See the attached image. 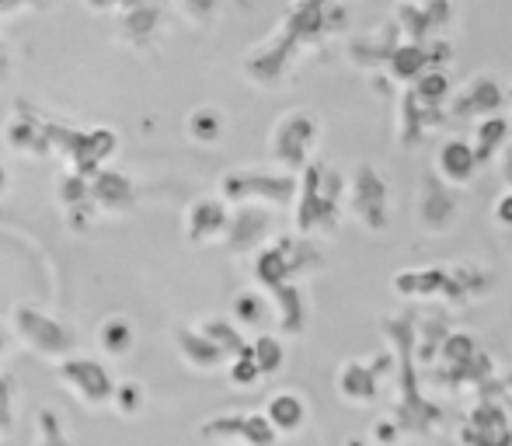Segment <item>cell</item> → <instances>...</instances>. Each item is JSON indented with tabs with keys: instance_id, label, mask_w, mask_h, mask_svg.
Here are the masks:
<instances>
[{
	"instance_id": "6da1fadb",
	"label": "cell",
	"mask_w": 512,
	"mask_h": 446,
	"mask_svg": "<svg viewBox=\"0 0 512 446\" xmlns=\"http://www.w3.org/2000/svg\"><path fill=\"white\" fill-rule=\"evenodd\" d=\"M321 136V122L310 109L283 112L269 129V157L283 175H297L310 164V154Z\"/></svg>"
},
{
	"instance_id": "7a4b0ae2",
	"label": "cell",
	"mask_w": 512,
	"mask_h": 446,
	"mask_svg": "<svg viewBox=\"0 0 512 446\" xmlns=\"http://www.w3.org/2000/svg\"><path fill=\"white\" fill-rule=\"evenodd\" d=\"M509 105V88L499 74L492 70H478L464 81V88L450 91L446 98V119H464V122H478L488 115H502Z\"/></svg>"
},
{
	"instance_id": "3957f363",
	"label": "cell",
	"mask_w": 512,
	"mask_h": 446,
	"mask_svg": "<svg viewBox=\"0 0 512 446\" xmlns=\"http://www.w3.org/2000/svg\"><path fill=\"white\" fill-rule=\"evenodd\" d=\"M345 196H349V210L356 213L366 227H387V182L377 175V168L359 161L356 168L345 175Z\"/></svg>"
},
{
	"instance_id": "277c9868",
	"label": "cell",
	"mask_w": 512,
	"mask_h": 446,
	"mask_svg": "<svg viewBox=\"0 0 512 446\" xmlns=\"http://www.w3.org/2000/svg\"><path fill=\"white\" fill-rule=\"evenodd\" d=\"M443 122H446V109L422 105L411 95V88L398 91V98H394V143H398V150H415L425 136L443 129Z\"/></svg>"
},
{
	"instance_id": "5b68a950",
	"label": "cell",
	"mask_w": 512,
	"mask_h": 446,
	"mask_svg": "<svg viewBox=\"0 0 512 446\" xmlns=\"http://www.w3.org/2000/svg\"><path fill=\"white\" fill-rule=\"evenodd\" d=\"M401 42H405V39H401L394 18H384L380 25L352 35L349 46H345V60H349V67L363 70V74L370 77V74H377V70H384L387 56H391Z\"/></svg>"
},
{
	"instance_id": "8992f818",
	"label": "cell",
	"mask_w": 512,
	"mask_h": 446,
	"mask_svg": "<svg viewBox=\"0 0 512 446\" xmlns=\"http://www.w3.org/2000/svg\"><path fill=\"white\" fill-rule=\"evenodd\" d=\"M223 196L286 203L290 196H297V178L283 175V171H234L223 178Z\"/></svg>"
},
{
	"instance_id": "52a82bcc",
	"label": "cell",
	"mask_w": 512,
	"mask_h": 446,
	"mask_svg": "<svg viewBox=\"0 0 512 446\" xmlns=\"http://www.w3.org/2000/svg\"><path fill=\"white\" fill-rule=\"evenodd\" d=\"M60 380L84 401V405H108L115 394V384L108 377V370L98 359H63L60 363Z\"/></svg>"
},
{
	"instance_id": "ba28073f",
	"label": "cell",
	"mask_w": 512,
	"mask_h": 446,
	"mask_svg": "<svg viewBox=\"0 0 512 446\" xmlns=\"http://www.w3.org/2000/svg\"><path fill=\"white\" fill-rule=\"evenodd\" d=\"M478 157H474L471 143L464 136H446L436 147V157H432V175L446 185V189H460V185H471L474 175H478Z\"/></svg>"
},
{
	"instance_id": "9c48e42d",
	"label": "cell",
	"mask_w": 512,
	"mask_h": 446,
	"mask_svg": "<svg viewBox=\"0 0 512 446\" xmlns=\"http://www.w3.org/2000/svg\"><path fill=\"white\" fill-rule=\"evenodd\" d=\"M14 325H18V332L25 335V342L32 345L35 352H42V356H60V352H67L70 335L63 332V325L53 318H46V314H39L35 307H18Z\"/></svg>"
},
{
	"instance_id": "30bf717a",
	"label": "cell",
	"mask_w": 512,
	"mask_h": 446,
	"mask_svg": "<svg viewBox=\"0 0 512 446\" xmlns=\"http://www.w3.org/2000/svg\"><path fill=\"white\" fill-rule=\"evenodd\" d=\"M227 227H230V213L220 199H199L185 213V230H189L192 241H203V244L220 241V237H227Z\"/></svg>"
},
{
	"instance_id": "8fae6325",
	"label": "cell",
	"mask_w": 512,
	"mask_h": 446,
	"mask_svg": "<svg viewBox=\"0 0 512 446\" xmlns=\"http://www.w3.org/2000/svg\"><path fill=\"white\" fill-rule=\"evenodd\" d=\"M453 217H457V196L429 171L422 178V223L429 230H446Z\"/></svg>"
},
{
	"instance_id": "7c38bea8",
	"label": "cell",
	"mask_w": 512,
	"mask_h": 446,
	"mask_svg": "<svg viewBox=\"0 0 512 446\" xmlns=\"http://www.w3.org/2000/svg\"><path fill=\"white\" fill-rule=\"evenodd\" d=\"M425 70H429V56H425V46H418V42H401L384 63V74L391 77L398 91L411 88Z\"/></svg>"
},
{
	"instance_id": "4fadbf2b",
	"label": "cell",
	"mask_w": 512,
	"mask_h": 446,
	"mask_svg": "<svg viewBox=\"0 0 512 446\" xmlns=\"http://www.w3.org/2000/svg\"><path fill=\"white\" fill-rule=\"evenodd\" d=\"M509 136H512L509 115H488V119L474 122V133H471V140H467V143H471L478 164H485V161H492L502 147H506Z\"/></svg>"
},
{
	"instance_id": "5bb4252c",
	"label": "cell",
	"mask_w": 512,
	"mask_h": 446,
	"mask_svg": "<svg viewBox=\"0 0 512 446\" xmlns=\"http://www.w3.org/2000/svg\"><path fill=\"white\" fill-rule=\"evenodd\" d=\"M185 129H189V136L196 143H206V147H213V143H220L223 133H227V119H223V112L213 109V105H199V109L189 112V119H185Z\"/></svg>"
},
{
	"instance_id": "9a60e30c",
	"label": "cell",
	"mask_w": 512,
	"mask_h": 446,
	"mask_svg": "<svg viewBox=\"0 0 512 446\" xmlns=\"http://www.w3.org/2000/svg\"><path fill=\"white\" fill-rule=\"evenodd\" d=\"M136 335H133V325H129L122 314H112V318L102 321V328H98V345H102L105 356L112 359H122L129 349H133Z\"/></svg>"
},
{
	"instance_id": "2e32d148",
	"label": "cell",
	"mask_w": 512,
	"mask_h": 446,
	"mask_svg": "<svg viewBox=\"0 0 512 446\" xmlns=\"http://www.w3.org/2000/svg\"><path fill=\"white\" fill-rule=\"evenodd\" d=\"M88 192L102 206H108V210H119V206H126L133 199V189H129L126 175H119V171H98L95 185Z\"/></svg>"
},
{
	"instance_id": "e0dca14e",
	"label": "cell",
	"mask_w": 512,
	"mask_h": 446,
	"mask_svg": "<svg viewBox=\"0 0 512 446\" xmlns=\"http://www.w3.org/2000/svg\"><path fill=\"white\" fill-rule=\"evenodd\" d=\"M450 91H453V84H450V77H446V70H425V74L411 84V95H415L418 102H422V105H439V109L446 105Z\"/></svg>"
},
{
	"instance_id": "ac0fdd59",
	"label": "cell",
	"mask_w": 512,
	"mask_h": 446,
	"mask_svg": "<svg viewBox=\"0 0 512 446\" xmlns=\"http://www.w3.org/2000/svg\"><path fill=\"white\" fill-rule=\"evenodd\" d=\"M251 363L258 366V373H276L279 363H283V345H279L276 335H258L248 349Z\"/></svg>"
},
{
	"instance_id": "d6986e66",
	"label": "cell",
	"mask_w": 512,
	"mask_h": 446,
	"mask_svg": "<svg viewBox=\"0 0 512 446\" xmlns=\"http://www.w3.org/2000/svg\"><path fill=\"white\" fill-rule=\"evenodd\" d=\"M178 345H182V352L189 359H199L196 366H216V359L223 356L220 349H216L213 342H209L206 335H192V332H178Z\"/></svg>"
},
{
	"instance_id": "ffe728a7",
	"label": "cell",
	"mask_w": 512,
	"mask_h": 446,
	"mask_svg": "<svg viewBox=\"0 0 512 446\" xmlns=\"http://www.w3.org/2000/svg\"><path fill=\"white\" fill-rule=\"evenodd\" d=\"M300 415H304V408H300V401L293 398V394H279V398H272L269 419L276 422V426H283V429L300 426Z\"/></svg>"
},
{
	"instance_id": "44dd1931",
	"label": "cell",
	"mask_w": 512,
	"mask_h": 446,
	"mask_svg": "<svg viewBox=\"0 0 512 446\" xmlns=\"http://www.w3.org/2000/svg\"><path fill=\"white\" fill-rule=\"evenodd\" d=\"M234 318L241 321V325H258V321L265 318V300L258 297V293H241V297L234 300Z\"/></svg>"
},
{
	"instance_id": "7402d4cb",
	"label": "cell",
	"mask_w": 512,
	"mask_h": 446,
	"mask_svg": "<svg viewBox=\"0 0 512 446\" xmlns=\"http://www.w3.org/2000/svg\"><path fill=\"white\" fill-rule=\"evenodd\" d=\"M425 56H429V70H446V63L453 60V46L450 39H429L425 42Z\"/></svg>"
},
{
	"instance_id": "603a6c76",
	"label": "cell",
	"mask_w": 512,
	"mask_h": 446,
	"mask_svg": "<svg viewBox=\"0 0 512 446\" xmlns=\"http://www.w3.org/2000/svg\"><path fill=\"white\" fill-rule=\"evenodd\" d=\"M136 398H140V387H136V384H122V387H115V394H112L115 408H119L122 415H133Z\"/></svg>"
},
{
	"instance_id": "cb8c5ba5",
	"label": "cell",
	"mask_w": 512,
	"mask_h": 446,
	"mask_svg": "<svg viewBox=\"0 0 512 446\" xmlns=\"http://www.w3.org/2000/svg\"><path fill=\"white\" fill-rule=\"evenodd\" d=\"M178 7H182L192 21H206L209 14L216 11V0H178Z\"/></svg>"
},
{
	"instance_id": "d4e9b609",
	"label": "cell",
	"mask_w": 512,
	"mask_h": 446,
	"mask_svg": "<svg viewBox=\"0 0 512 446\" xmlns=\"http://www.w3.org/2000/svg\"><path fill=\"white\" fill-rule=\"evenodd\" d=\"M370 91L377 98H398V88H394V81L384 74V70H377V74H370Z\"/></svg>"
},
{
	"instance_id": "484cf974",
	"label": "cell",
	"mask_w": 512,
	"mask_h": 446,
	"mask_svg": "<svg viewBox=\"0 0 512 446\" xmlns=\"http://www.w3.org/2000/svg\"><path fill=\"white\" fill-rule=\"evenodd\" d=\"M230 377H234L237 384H248V380H258V366L251 363V356H241L234 366H230Z\"/></svg>"
},
{
	"instance_id": "4316f807",
	"label": "cell",
	"mask_w": 512,
	"mask_h": 446,
	"mask_svg": "<svg viewBox=\"0 0 512 446\" xmlns=\"http://www.w3.org/2000/svg\"><path fill=\"white\" fill-rule=\"evenodd\" d=\"M492 217L499 220L502 227H512V189H506L499 199H495V206H492Z\"/></svg>"
},
{
	"instance_id": "83f0119b",
	"label": "cell",
	"mask_w": 512,
	"mask_h": 446,
	"mask_svg": "<svg viewBox=\"0 0 512 446\" xmlns=\"http://www.w3.org/2000/svg\"><path fill=\"white\" fill-rule=\"evenodd\" d=\"M495 168H499V178L506 182V189H512V143L495 154Z\"/></svg>"
},
{
	"instance_id": "f1b7e54d",
	"label": "cell",
	"mask_w": 512,
	"mask_h": 446,
	"mask_svg": "<svg viewBox=\"0 0 512 446\" xmlns=\"http://www.w3.org/2000/svg\"><path fill=\"white\" fill-rule=\"evenodd\" d=\"M11 419V377H0V426Z\"/></svg>"
},
{
	"instance_id": "f546056e",
	"label": "cell",
	"mask_w": 512,
	"mask_h": 446,
	"mask_svg": "<svg viewBox=\"0 0 512 446\" xmlns=\"http://www.w3.org/2000/svg\"><path fill=\"white\" fill-rule=\"evenodd\" d=\"M7 185H11V175H7V164H4V157H0V196L7 192Z\"/></svg>"
},
{
	"instance_id": "4dcf8cb0",
	"label": "cell",
	"mask_w": 512,
	"mask_h": 446,
	"mask_svg": "<svg viewBox=\"0 0 512 446\" xmlns=\"http://www.w3.org/2000/svg\"><path fill=\"white\" fill-rule=\"evenodd\" d=\"M0 77H7V56L0 53Z\"/></svg>"
},
{
	"instance_id": "1f68e13d",
	"label": "cell",
	"mask_w": 512,
	"mask_h": 446,
	"mask_svg": "<svg viewBox=\"0 0 512 446\" xmlns=\"http://www.w3.org/2000/svg\"><path fill=\"white\" fill-rule=\"evenodd\" d=\"M91 4H95V7H105V4H108V0H91Z\"/></svg>"
},
{
	"instance_id": "d6a6232c",
	"label": "cell",
	"mask_w": 512,
	"mask_h": 446,
	"mask_svg": "<svg viewBox=\"0 0 512 446\" xmlns=\"http://www.w3.org/2000/svg\"><path fill=\"white\" fill-rule=\"evenodd\" d=\"M401 4H425V0H401Z\"/></svg>"
},
{
	"instance_id": "836d02e7",
	"label": "cell",
	"mask_w": 512,
	"mask_h": 446,
	"mask_svg": "<svg viewBox=\"0 0 512 446\" xmlns=\"http://www.w3.org/2000/svg\"><path fill=\"white\" fill-rule=\"evenodd\" d=\"M509 122H512V119H509Z\"/></svg>"
}]
</instances>
